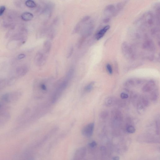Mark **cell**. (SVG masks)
<instances>
[{
	"instance_id": "obj_1",
	"label": "cell",
	"mask_w": 160,
	"mask_h": 160,
	"mask_svg": "<svg viewBox=\"0 0 160 160\" xmlns=\"http://www.w3.org/2000/svg\"><path fill=\"white\" fill-rule=\"evenodd\" d=\"M21 95V93L19 91L9 92L3 94L1 97V99L3 102L10 103L17 101Z\"/></svg>"
},
{
	"instance_id": "obj_2",
	"label": "cell",
	"mask_w": 160,
	"mask_h": 160,
	"mask_svg": "<svg viewBox=\"0 0 160 160\" xmlns=\"http://www.w3.org/2000/svg\"><path fill=\"white\" fill-rule=\"evenodd\" d=\"M121 49L123 54L126 57L129 59H134L135 55L134 50L130 44L124 42L122 44Z\"/></svg>"
},
{
	"instance_id": "obj_3",
	"label": "cell",
	"mask_w": 160,
	"mask_h": 160,
	"mask_svg": "<svg viewBox=\"0 0 160 160\" xmlns=\"http://www.w3.org/2000/svg\"><path fill=\"white\" fill-rule=\"evenodd\" d=\"M10 114L4 106L0 108V125L4 124L10 119Z\"/></svg>"
},
{
	"instance_id": "obj_4",
	"label": "cell",
	"mask_w": 160,
	"mask_h": 160,
	"mask_svg": "<svg viewBox=\"0 0 160 160\" xmlns=\"http://www.w3.org/2000/svg\"><path fill=\"white\" fill-rule=\"evenodd\" d=\"M94 124L91 123L86 125L82 129V133L84 136L90 137L92 136L94 130Z\"/></svg>"
},
{
	"instance_id": "obj_5",
	"label": "cell",
	"mask_w": 160,
	"mask_h": 160,
	"mask_svg": "<svg viewBox=\"0 0 160 160\" xmlns=\"http://www.w3.org/2000/svg\"><path fill=\"white\" fill-rule=\"evenodd\" d=\"M86 153V149L85 147L79 148L75 152L74 160H81L85 157Z\"/></svg>"
},
{
	"instance_id": "obj_6",
	"label": "cell",
	"mask_w": 160,
	"mask_h": 160,
	"mask_svg": "<svg viewBox=\"0 0 160 160\" xmlns=\"http://www.w3.org/2000/svg\"><path fill=\"white\" fill-rule=\"evenodd\" d=\"M28 68L27 66L22 65L19 66L16 69V75L18 77H22L28 73Z\"/></svg>"
},
{
	"instance_id": "obj_7",
	"label": "cell",
	"mask_w": 160,
	"mask_h": 160,
	"mask_svg": "<svg viewBox=\"0 0 160 160\" xmlns=\"http://www.w3.org/2000/svg\"><path fill=\"white\" fill-rule=\"evenodd\" d=\"M45 60L44 55L42 53L39 52L35 56V63L39 66H41L44 64Z\"/></svg>"
},
{
	"instance_id": "obj_8",
	"label": "cell",
	"mask_w": 160,
	"mask_h": 160,
	"mask_svg": "<svg viewBox=\"0 0 160 160\" xmlns=\"http://www.w3.org/2000/svg\"><path fill=\"white\" fill-rule=\"evenodd\" d=\"M143 47L145 50L150 51H154L155 50V44L151 40H148L144 43Z\"/></svg>"
},
{
	"instance_id": "obj_9",
	"label": "cell",
	"mask_w": 160,
	"mask_h": 160,
	"mask_svg": "<svg viewBox=\"0 0 160 160\" xmlns=\"http://www.w3.org/2000/svg\"><path fill=\"white\" fill-rule=\"evenodd\" d=\"M110 28V26H105L102 29L100 30L95 35V38L97 40H99L101 39L104 35L106 32L109 30Z\"/></svg>"
},
{
	"instance_id": "obj_10",
	"label": "cell",
	"mask_w": 160,
	"mask_h": 160,
	"mask_svg": "<svg viewBox=\"0 0 160 160\" xmlns=\"http://www.w3.org/2000/svg\"><path fill=\"white\" fill-rule=\"evenodd\" d=\"M155 85V83L154 81H150L143 87L142 91L144 92H149L153 90Z\"/></svg>"
},
{
	"instance_id": "obj_11",
	"label": "cell",
	"mask_w": 160,
	"mask_h": 160,
	"mask_svg": "<svg viewBox=\"0 0 160 160\" xmlns=\"http://www.w3.org/2000/svg\"><path fill=\"white\" fill-rule=\"evenodd\" d=\"M21 17L22 20L24 21H30L33 19L34 16L30 13L26 12L21 15Z\"/></svg>"
},
{
	"instance_id": "obj_12",
	"label": "cell",
	"mask_w": 160,
	"mask_h": 160,
	"mask_svg": "<svg viewBox=\"0 0 160 160\" xmlns=\"http://www.w3.org/2000/svg\"><path fill=\"white\" fill-rule=\"evenodd\" d=\"M115 7L113 4H109L105 8L104 12L106 14H114L115 12Z\"/></svg>"
},
{
	"instance_id": "obj_13",
	"label": "cell",
	"mask_w": 160,
	"mask_h": 160,
	"mask_svg": "<svg viewBox=\"0 0 160 160\" xmlns=\"http://www.w3.org/2000/svg\"><path fill=\"white\" fill-rule=\"evenodd\" d=\"M126 2L124 1V2H120V3H117L115 7V10L114 15H116L122 9L124 8V5H125Z\"/></svg>"
},
{
	"instance_id": "obj_14",
	"label": "cell",
	"mask_w": 160,
	"mask_h": 160,
	"mask_svg": "<svg viewBox=\"0 0 160 160\" xmlns=\"http://www.w3.org/2000/svg\"><path fill=\"white\" fill-rule=\"evenodd\" d=\"M141 81L139 80L134 79H131L128 80L125 83V85L128 86L135 85L136 84H140Z\"/></svg>"
},
{
	"instance_id": "obj_15",
	"label": "cell",
	"mask_w": 160,
	"mask_h": 160,
	"mask_svg": "<svg viewBox=\"0 0 160 160\" xmlns=\"http://www.w3.org/2000/svg\"><path fill=\"white\" fill-rule=\"evenodd\" d=\"M115 99L114 98L112 97L108 98L105 100V104L107 106H111L115 104Z\"/></svg>"
},
{
	"instance_id": "obj_16",
	"label": "cell",
	"mask_w": 160,
	"mask_h": 160,
	"mask_svg": "<svg viewBox=\"0 0 160 160\" xmlns=\"http://www.w3.org/2000/svg\"><path fill=\"white\" fill-rule=\"evenodd\" d=\"M51 42L49 41H46L44 44V49L46 53H49L51 48Z\"/></svg>"
},
{
	"instance_id": "obj_17",
	"label": "cell",
	"mask_w": 160,
	"mask_h": 160,
	"mask_svg": "<svg viewBox=\"0 0 160 160\" xmlns=\"http://www.w3.org/2000/svg\"><path fill=\"white\" fill-rule=\"evenodd\" d=\"M25 4L27 7L29 8H35L36 6V4L34 1L28 0L25 2Z\"/></svg>"
},
{
	"instance_id": "obj_18",
	"label": "cell",
	"mask_w": 160,
	"mask_h": 160,
	"mask_svg": "<svg viewBox=\"0 0 160 160\" xmlns=\"http://www.w3.org/2000/svg\"><path fill=\"white\" fill-rule=\"evenodd\" d=\"M94 84V82H93L87 85L84 88V90L86 92H89L91 91L93 88Z\"/></svg>"
},
{
	"instance_id": "obj_19",
	"label": "cell",
	"mask_w": 160,
	"mask_h": 160,
	"mask_svg": "<svg viewBox=\"0 0 160 160\" xmlns=\"http://www.w3.org/2000/svg\"><path fill=\"white\" fill-rule=\"evenodd\" d=\"M127 131L129 133H133L135 132V129L134 127L130 125L128 127L127 129Z\"/></svg>"
},
{
	"instance_id": "obj_20",
	"label": "cell",
	"mask_w": 160,
	"mask_h": 160,
	"mask_svg": "<svg viewBox=\"0 0 160 160\" xmlns=\"http://www.w3.org/2000/svg\"><path fill=\"white\" fill-rule=\"evenodd\" d=\"M138 111L139 114H142L144 111V107L141 104L139 105L138 107Z\"/></svg>"
},
{
	"instance_id": "obj_21",
	"label": "cell",
	"mask_w": 160,
	"mask_h": 160,
	"mask_svg": "<svg viewBox=\"0 0 160 160\" xmlns=\"http://www.w3.org/2000/svg\"><path fill=\"white\" fill-rule=\"evenodd\" d=\"M158 93L156 91H154V92L152 93L151 95V99L153 101H155L157 100L158 99Z\"/></svg>"
},
{
	"instance_id": "obj_22",
	"label": "cell",
	"mask_w": 160,
	"mask_h": 160,
	"mask_svg": "<svg viewBox=\"0 0 160 160\" xmlns=\"http://www.w3.org/2000/svg\"><path fill=\"white\" fill-rule=\"evenodd\" d=\"M106 68L108 72L110 74H112L113 73V69L112 66L109 64H107L106 65Z\"/></svg>"
},
{
	"instance_id": "obj_23",
	"label": "cell",
	"mask_w": 160,
	"mask_h": 160,
	"mask_svg": "<svg viewBox=\"0 0 160 160\" xmlns=\"http://www.w3.org/2000/svg\"><path fill=\"white\" fill-rule=\"evenodd\" d=\"M74 51V48L73 47H71L69 49L67 54V57L69 58L72 55V54Z\"/></svg>"
},
{
	"instance_id": "obj_24",
	"label": "cell",
	"mask_w": 160,
	"mask_h": 160,
	"mask_svg": "<svg viewBox=\"0 0 160 160\" xmlns=\"http://www.w3.org/2000/svg\"><path fill=\"white\" fill-rule=\"evenodd\" d=\"M5 10L6 7L2 5L0 6V16L3 15Z\"/></svg>"
},
{
	"instance_id": "obj_25",
	"label": "cell",
	"mask_w": 160,
	"mask_h": 160,
	"mask_svg": "<svg viewBox=\"0 0 160 160\" xmlns=\"http://www.w3.org/2000/svg\"><path fill=\"white\" fill-rule=\"evenodd\" d=\"M142 103L143 105L145 106H148V100L146 98H144L142 99Z\"/></svg>"
},
{
	"instance_id": "obj_26",
	"label": "cell",
	"mask_w": 160,
	"mask_h": 160,
	"mask_svg": "<svg viewBox=\"0 0 160 160\" xmlns=\"http://www.w3.org/2000/svg\"><path fill=\"white\" fill-rule=\"evenodd\" d=\"M97 144L95 141H93L92 142L90 143L89 144V146L91 148H94L97 146Z\"/></svg>"
},
{
	"instance_id": "obj_27",
	"label": "cell",
	"mask_w": 160,
	"mask_h": 160,
	"mask_svg": "<svg viewBox=\"0 0 160 160\" xmlns=\"http://www.w3.org/2000/svg\"><path fill=\"white\" fill-rule=\"evenodd\" d=\"M120 97L122 99H126L128 97V95L126 93H121Z\"/></svg>"
},
{
	"instance_id": "obj_28",
	"label": "cell",
	"mask_w": 160,
	"mask_h": 160,
	"mask_svg": "<svg viewBox=\"0 0 160 160\" xmlns=\"http://www.w3.org/2000/svg\"><path fill=\"white\" fill-rule=\"evenodd\" d=\"M26 57V55L23 53H21L18 56V58L19 59H21L24 58Z\"/></svg>"
},
{
	"instance_id": "obj_29",
	"label": "cell",
	"mask_w": 160,
	"mask_h": 160,
	"mask_svg": "<svg viewBox=\"0 0 160 160\" xmlns=\"http://www.w3.org/2000/svg\"><path fill=\"white\" fill-rule=\"evenodd\" d=\"M90 17L89 16H87L84 17L83 19H82L81 22H85L86 21H87L89 19H90Z\"/></svg>"
},
{
	"instance_id": "obj_30",
	"label": "cell",
	"mask_w": 160,
	"mask_h": 160,
	"mask_svg": "<svg viewBox=\"0 0 160 160\" xmlns=\"http://www.w3.org/2000/svg\"><path fill=\"white\" fill-rule=\"evenodd\" d=\"M107 113L106 112H103L101 114V117L103 118H106L107 116Z\"/></svg>"
},
{
	"instance_id": "obj_31",
	"label": "cell",
	"mask_w": 160,
	"mask_h": 160,
	"mask_svg": "<svg viewBox=\"0 0 160 160\" xmlns=\"http://www.w3.org/2000/svg\"><path fill=\"white\" fill-rule=\"evenodd\" d=\"M40 87L41 89H42V90L45 91V90H46V86L45 84H41L40 86Z\"/></svg>"
},
{
	"instance_id": "obj_32",
	"label": "cell",
	"mask_w": 160,
	"mask_h": 160,
	"mask_svg": "<svg viewBox=\"0 0 160 160\" xmlns=\"http://www.w3.org/2000/svg\"><path fill=\"white\" fill-rule=\"evenodd\" d=\"M110 18L108 17L106 18L104 20V23H108L109 21Z\"/></svg>"
},
{
	"instance_id": "obj_33",
	"label": "cell",
	"mask_w": 160,
	"mask_h": 160,
	"mask_svg": "<svg viewBox=\"0 0 160 160\" xmlns=\"http://www.w3.org/2000/svg\"><path fill=\"white\" fill-rule=\"evenodd\" d=\"M120 158L118 156H116L114 157L113 158V160H119Z\"/></svg>"
},
{
	"instance_id": "obj_34",
	"label": "cell",
	"mask_w": 160,
	"mask_h": 160,
	"mask_svg": "<svg viewBox=\"0 0 160 160\" xmlns=\"http://www.w3.org/2000/svg\"><path fill=\"white\" fill-rule=\"evenodd\" d=\"M3 105H2V104L0 103V108H1L2 107H3Z\"/></svg>"
}]
</instances>
